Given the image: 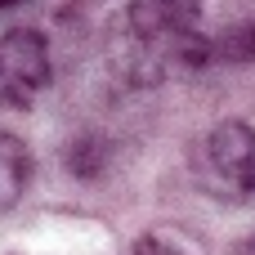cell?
<instances>
[{
  "mask_svg": "<svg viewBox=\"0 0 255 255\" xmlns=\"http://www.w3.org/2000/svg\"><path fill=\"white\" fill-rule=\"evenodd\" d=\"M108 67L121 85L134 90L206 72V0H126L108 22Z\"/></svg>",
  "mask_w": 255,
  "mask_h": 255,
  "instance_id": "1",
  "label": "cell"
},
{
  "mask_svg": "<svg viewBox=\"0 0 255 255\" xmlns=\"http://www.w3.org/2000/svg\"><path fill=\"white\" fill-rule=\"evenodd\" d=\"M193 184L220 206L255 202V126L242 117L215 121L188 152Z\"/></svg>",
  "mask_w": 255,
  "mask_h": 255,
  "instance_id": "2",
  "label": "cell"
},
{
  "mask_svg": "<svg viewBox=\"0 0 255 255\" xmlns=\"http://www.w3.org/2000/svg\"><path fill=\"white\" fill-rule=\"evenodd\" d=\"M49 40L31 27H13L0 36V108H31L49 85Z\"/></svg>",
  "mask_w": 255,
  "mask_h": 255,
  "instance_id": "3",
  "label": "cell"
},
{
  "mask_svg": "<svg viewBox=\"0 0 255 255\" xmlns=\"http://www.w3.org/2000/svg\"><path fill=\"white\" fill-rule=\"evenodd\" d=\"M27 184H31V148L18 134L0 130V215L22 202Z\"/></svg>",
  "mask_w": 255,
  "mask_h": 255,
  "instance_id": "4",
  "label": "cell"
},
{
  "mask_svg": "<svg viewBox=\"0 0 255 255\" xmlns=\"http://www.w3.org/2000/svg\"><path fill=\"white\" fill-rule=\"evenodd\" d=\"M242 63H255V18L211 27V67H242Z\"/></svg>",
  "mask_w": 255,
  "mask_h": 255,
  "instance_id": "5",
  "label": "cell"
},
{
  "mask_svg": "<svg viewBox=\"0 0 255 255\" xmlns=\"http://www.w3.org/2000/svg\"><path fill=\"white\" fill-rule=\"evenodd\" d=\"M103 161H108V148H103L99 139H90V134H85V139H76V143L67 148V166H72L76 175H85V179H90V175H99V170H103Z\"/></svg>",
  "mask_w": 255,
  "mask_h": 255,
  "instance_id": "6",
  "label": "cell"
},
{
  "mask_svg": "<svg viewBox=\"0 0 255 255\" xmlns=\"http://www.w3.org/2000/svg\"><path fill=\"white\" fill-rule=\"evenodd\" d=\"M130 255H193V251L179 238H170V233H139Z\"/></svg>",
  "mask_w": 255,
  "mask_h": 255,
  "instance_id": "7",
  "label": "cell"
},
{
  "mask_svg": "<svg viewBox=\"0 0 255 255\" xmlns=\"http://www.w3.org/2000/svg\"><path fill=\"white\" fill-rule=\"evenodd\" d=\"M238 255H255V233L247 238V242H238Z\"/></svg>",
  "mask_w": 255,
  "mask_h": 255,
  "instance_id": "8",
  "label": "cell"
},
{
  "mask_svg": "<svg viewBox=\"0 0 255 255\" xmlns=\"http://www.w3.org/2000/svg\"><path fill=\"white\" fill-rule=\"evenodd\" d=\"M13 4H22V0H0V9H13Z\"/></svg>",
  "mask_w": 255,
  "mask_h": 255,
  "instance_id": "9",
  "label": "cell"
}]
</instances>
